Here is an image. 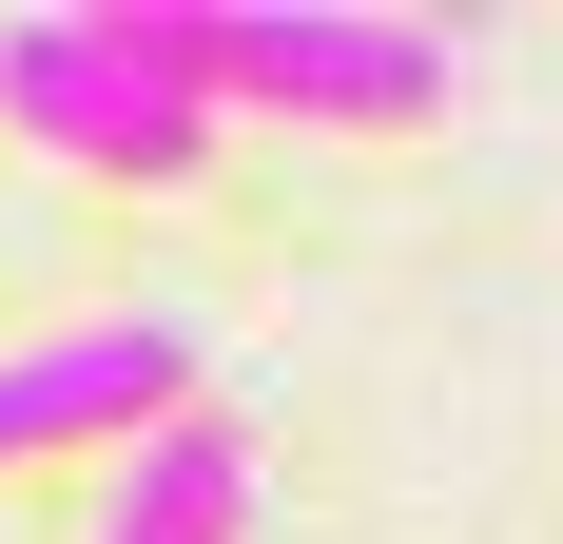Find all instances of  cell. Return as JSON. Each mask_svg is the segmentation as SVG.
I'll use <instances>...</instances> for the list:
<instances>
[{
  "mask_svg": "<svg viewBox=\"0 0 563 544\" xmlns=\"http://www.w3.org/2000/svg\"><path fill=\"white\" fill-rule=\"evenodd\" d=\"M175 98H291V117H428L448 98V40L428 20H117Z\"/></svg>",
  "mask_w": 563,
  "mask_h": 544,
  "instance_id": "cell-1",
  "label": "cell"
},
{
  "mask_svg": "<svg viewBox=\"0 0 563 544\" xmlns=\"http://www.w3.org/2000/svg\"><path fill=\"white\" fill-rule=\"evenodd\" d=\"M0 98L40 137H78V156H117V175H195V137H214L117 20H0Z\"/></svg>",
  "mask_w": 563,
  "mask_h": 544,
  "instance_id": "cell-2",
  "label": "cell"
},
{
  "mask_svg": "<svg viewBox=\"0 0 563 544\" xmlns=\"http://www.w3.org/2000/svg\"><path fill=\"white\" fill-rule=\"evenodd\" d=\"M195 389V330H78V350H20L0 370V447H78V428H156Z\"/></svg>",
  "mask_w": 563,
  "mask_h": 544,
  "instance_id": "cell-3",
  "label": "cell"
},
{
  "mask_svg": "<svg viewBox=\"0 0 563 544\" xmlns=\"http://www.w3.org/2000/svg\"><path fill=\"white\" fill-rule=\"evenodd\" d=\"M233 505H253V447H233V428H136L98 544H233Z\"/></svg>",
  "mask_w": 563,
  "mask_h": 544,
  "instance_id": "cell-4",
  "label": "cell"
}]
</instances>
